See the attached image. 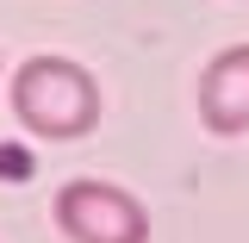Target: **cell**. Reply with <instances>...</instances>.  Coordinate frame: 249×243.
<instances>
[{"instance_id": "1", "label": "cell", "mask_w": 249, "mask_h": 243, "mask_svg": "<svg viewBox=\"0 0 249 243\" xmlns=\"http://www.w3.org/2000/svg\"><path fill=\"white\" fill-rule=\"evenodd\" d=\"M13 119L25 125L31 137H50V144H75L100 125V81H93L81 62L69 56H31L13 75Z\"/></svg>"}, {"instance_id": "3", "label": "cell", "mask_w": 249, "mask_h": 243, "mask_svg": "<svg viewBox=\"0 0 249 243\" xmlns=\"http://www.w3.org/2000/svg\"><path fill=\"white\" fill-rule=\"evenodd\" d=\"M199 125L212 137H243L249 131V44H231L206 62L199 75Z\"/></svg>"}, {"instance_id": "2", "label": "cell", "mask_w": 249, "mask_h": 243, "mask_svg": "<svg viewBox=\"0 0 249 243\" xmlns=\"http://www.w3.org/2000/svg\"><path fill=\"white\" fill-rule=\"evenodd\" d=\"M50 218L69 243H150V212L112 181H69L50 200Z\"/></svg>"}]
</instances>
